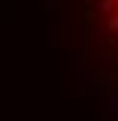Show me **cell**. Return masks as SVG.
<instances>
[{
  "label": "cell",
  "mask_w": 118,
  "mask_h": 121,
  "mask_svg": "<svg viewBox=\"0 0 118 121\" xmlns=\"http://www.w3.org/2000/svg\"><path fill=\"white\" fill-rule=\"evenodd\" d=\"M97 45L109 60H118V0H88Z\"/></svg>",
  "instance_id": "cell-1"
}]
</instances>
